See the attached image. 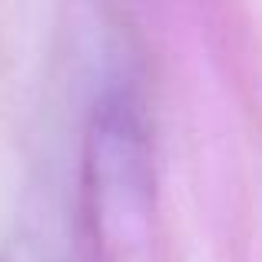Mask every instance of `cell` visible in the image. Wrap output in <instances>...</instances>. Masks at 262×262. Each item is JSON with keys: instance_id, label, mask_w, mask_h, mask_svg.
Returning <instances> with one entry per match:
<instances>
[{"instance_id": "6da1fadb", "label": "cell", "mask_w": 262, "mask_h": 262, "mask_svg": "<svg viewBox=\"0 0 262 262\" xmlns=\"http://www.w3.org/2000/svg\"><path fill=\"white\" fill-rule=\"evenodd\" d=\"M86 209L96 243H140L153 212V146L143 106L129 90L106 93L86 133Z\"/></svg>"}, {"instance_id": "7a4b0ae2", "label": "cell", "mask_w": 262, "mask_h": 262, "mask_svg": "<svg viewBox=\"0 0 262 262\" xmlns=\"http://www.w3.org/2000/svg\"><path fill=\"white\" fill-rule=\"evenodd\" d=\"M0 262H83V252L70 232L37 219L0 243Z\"/></svg>"}]
</instances>
